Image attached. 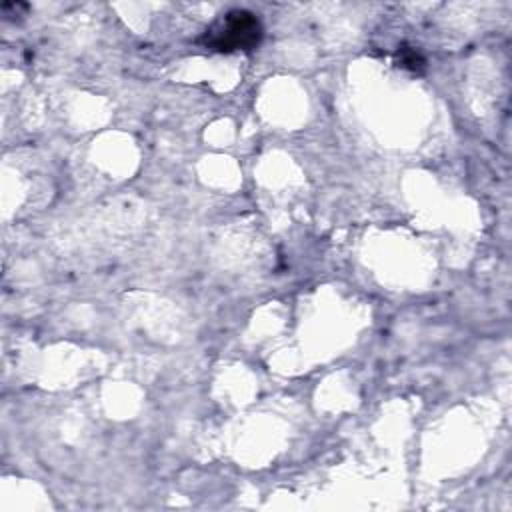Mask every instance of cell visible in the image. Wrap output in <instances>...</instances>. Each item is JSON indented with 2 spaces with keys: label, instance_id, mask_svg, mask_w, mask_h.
I'll use <instances>...</instances> for the list:
<instances>
[{
  "label": "cell",
  "instance_id": "6da1fadb",
  "mask_svg": "<svg viewBox=\"0 0 512 512\" xmlns=\"http://www.w3.org/2000/svg\"><path fill=\"white\" fill-rule=\"evenodd\" d=\"M260 36L262 26L254 14L246 10H232L216 28L206 32L202 42L220 52L252 50L260 42Z\"/></svg>",
  "mask_w": 512,
  "mask_h": 512
}]
</instances>
